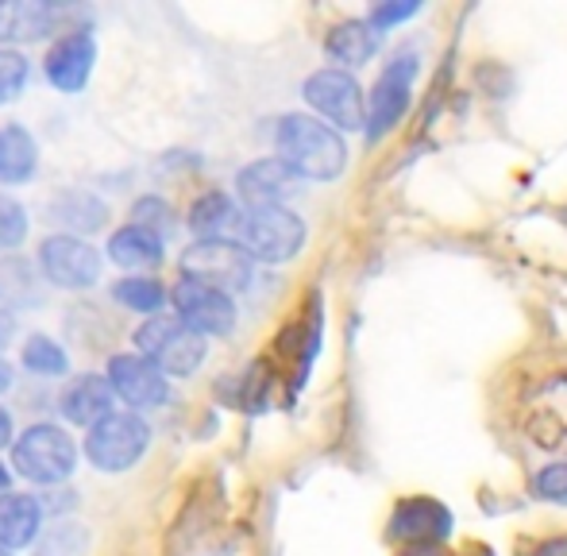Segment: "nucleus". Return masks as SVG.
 <instances>
[{
	"label": "nucleus",
	"instance_id": "f257e3e1",
	"mask_svg": "<svg viewBox=\"0 0 567 556\" xmlns=\"http://www.w3.org/2000/svg\"><path fill=\"white\" fill-rule=\"evenodd\" d=\"M275 147H278L275 158H282L290 166L293 178L332 182L348 166V147H343L340 132L306 113H290L278 121Z\"/></svg>",
	"mask_w": 567,
	"mask_h": 556
},
{
	"label": "nucleus",
	"instance_id": "f03ea898",
	"mask_svg": "<svg viewBox=\"0 0 567 556\" xmlns=\"http://www.w3.org/2000/svg\"><path fill=\"white\" fill-rule=\"evenodd\" d=\"M12 464L23 480L39 483V487H54V483L70 480L78 467V444L66 429L39 421V425L23 429L12 444Z\"/></svg>",
	"mask_w": 567,
	"mask_h": 556
},
{
	"label": "nucleus",
	"instance_id": "7ed1b4c3",
	"mask_svg": "<svg viewBox=\"0 0 567 556\" xmlns=\"http://www.w3.org/2000/svg\"><path fill=\"white\" fill-rule=\"evenodd\" d=\"M135 344H140V356L151 360L166 379H182V375H194L197 368L205 363L209 356V340L197 337L194 329L178 321V317H147V321L135 329Z\"/></svg>",
	"mask_w": 567,
	"mask_h": 556
},
{
	"label": "nucleus",
	"instance_id": "20e7f679",
	"mask_svg": "<svg viewBox=\"0 0 567 556\" xmlns=\"http://www.w3.org/2000/svg\"><path fill=\"white\" fill-rule=\"evenodd\" d=\"M239 248L247 259L259 264H286L306 244V220L290 213L286 205H267V209H247L236 220Z\"/></svg>",
	"mask_w": 567,
	"mask_h": 556
},
{
	"label": "nucleus",
	"instance_id": "39448f33",
	"mask_svg": "<svg viewBox=\"0 0 567 556\" xmlns=\"http://www.w3.org/2000/svg\"><path fill=\"white\" fill-rule=\"evenodd\" d=\"M151 444V425L132 410H113L109 418H101L97 425H90L85 436V456L97 472H127L143 460Z\"/></svg>",
	"mask_w": 567,
	"mask_h": 556
},
{
	"label": "nucleus",
	"instance_id": "423d86ee",
	"mask_svg": "<svg viewBox=\"0 0 567 556\" xmlns=\"http://www.w3.org/2000/svg\"><path fill=\"white\" fill-rule=\"evenodd\" d=\"M182 278H194L213 290H247L251 286V259L231 240H197L182 251Z\"/></svg>",
	"mask_w": 567,
	"mask_h": 556
},
{
	"label": "nucleus",
	"instance_id": "0eeeda50",
	"mask_svg": "<svg viewBox=\"0 0 567 556\" xmlns=\"http://www.w3.org/2000/svg\"><path fill=\"white\" fill-rule=\"evenodd\" d=\"M174 317H178L186 329H194L197 337H228L236 329V301L225 290H213L194 278H182L171 290Z\"/></svg>",
	"mask_w": 567,
	"mask_h": 556
},
{
	"label": "nucleus",
	"instance_id": "6e6552de",
	"mask_svg": "<svg viewBox=\"0 0 567 556\" xmlns=\"http://www.w3.org/2000/svg\"><path fill=\"white\" fill-rule=\"evenodd\" d=\"M301 93H306V101L324 121H332L343 132H359L367 124L363 90H359L355 78L343 74V70H317V74L306 78Z\"/></svg>",
	"mask_w": 567,
	"mask_h": 556
},
{
	"label": "nucleus",
	"instance_id": "1a4fd4ad",
	"mask_svg": "<svg viewBox=\"0 0 567 556\" xmlns=\"http://www.w3.org/2000/svg\"><path fill=\"white\" fill-rule=\"evenodd\" d=\"M39 267L62 290H90L101 278V251L82 236L54 233L39 248Z\"/></svg>",
	"mask_w": 567,
	"mask_h": 556
},
{
	"label": "nucleus",
	"instance_id": "9d476101",
	"mask_svg": "<svg viewBox=\"0 0 567 556\" xmlns=\"http://www.w3.org/2000/svg\"><path fill=\"white\" fill-rule=\"evenodd\" d=\"M413 78H417V54H398L386 70H382L379 85L371 93V105H367V136L379 140L386 136L390 128H398L413 101Z\"/></svg>",
	"mask_w": 567,
	"mask_h": 556
},
{
	"label": "nucleus",
	"instance_id": "9b49d317",
	"mask_svg": "<svg viewBox=\"0 0 567 556\" xmlns=\"http://www.w3.org/2000/svg\"><path fill=\"white\" fill-rule=\"evenodd\" d=\"M105 383H109V391H113V399L132 406V414L135 410L163 406V402L171 399V383H166V375L151 360H143L140 352L113 356V360H109Z\"/></svg>",
	"mask_w": 567,
	"mask_h": 556
},
{
	"label": "nucleus",
	"instance_id": "f8f14e48",
	"mask_svg": "<svg viewBox=\"0 0 567 556\" xmlns=\"http://www.w3.org/2000/svg\"><path fill=\"white\" fill-rule=\"evenodd\" d=\"M93 62H97V39H93L90 28H78L51 47V54L43 62L47 82L59 93H82L93 74Z\"/></svg>",
	"mask_w": 567,
	"mask_h": 556
},
{
	"label": "nucleus",
	"instance_id": "ddd939ff",
	"mask_svg": "<svg viewBox=\"0 0 567 556\" xmlns=\"http://www.w3.org/2000/svg\"><path fill=\"white\" fill-rule=\"evenodd\" d=\"M390 534L410 545H441L452 534V511L436 498H402L390 514Z\"/></svg>",
	"mask_w": 567,
	"mask_h": 556
},
{
	"label": "nucleus",
	"instance_id": "4468645a",
	"mask_svg": "<svg viewBox=\"0 0 567 556\" xmlns=\"http://www.w3.org/2000/svg\"><path fill=\"white\" fill-rule=\"evenodd\" d=\"M293 171L282 158H259V163L244 166L236 178V194L244 197L247 209H267V205H282V197L293 189Z\"/></svg>",
	"mask_w": 567,
	"mask_h": 556
},
{
	"label": "nucleus",
	"instance_id": "2eb2a0df",
	"mask_svg": "<svg viewBox=\"0 0 567 556\" xmlns=\"http://www.w3.org/2000/svg\"><path fill=\"white\" fill-rule=\"evenodd\" d=\"M59 20V8L47 0H0V51L12 43L43 39Z\"/></svg>",
	"mask_w": 567,
	"mask_h": 556
},
{
	"label": "nucleus",
	"instance_id": "dca6fc26",
	"mask_svg": "<svg viewBox=\"0 0 567 556\" xmlns=\"http://www.w3.org/2000/svg\"><path fill=\"white\" fill-rule=\"evenodd\" d=\"M113 391L101 375H78L74 383L62 391L59 406L62 418L74 421V425H97L101 418L113 414Z\"/></svg>",
	"mask_w": 567,
	"mask_h": 556
},
{
	"label": "nucleus",
	"instance_id": "f3484780",
	"mask_svg": "<svg viewBox=\"0 0 567 556\" xmlns=\"http://www.w3.org/2000/svg\"><path fill=\"white\" fill-rule=\"evenodd\" d=\"M39 171V147L23 124L0 128V186H23Z\"/></svg>",
	"mask_w": 567,
	"mask_h": 556
},
{
	"label": "nucleus",
	"instance_id": "a211bd4d",
	"mask_svg": "<svg viewBox=\"0 0 567 556\" xmlns=\"http://www.w3.org/2000/svg\"><path fill=\"white\" fill-rule=\"evenodd\" d=\"M43 506L31 495H0V549H23L39 537Z\"/></svg>",
	"mask_w": 567,
	"mask_h": 556
},
{
	"label": "nucleus",
	"instance_id": "6ab92c4d",
	"mask_svg": "<svg viewBox=\"0 0 567 556\" xmlns=\"http://www.w3.org/2000/svg\"><path fill=\"white\" fill-rule=\"evenodd\" d=\"M109 259L124 271H135V267H155L163 264V236L147 233L140 225H124L113 233L109 240Z\"/></svg>",
	"mask_w": 567,
	"mask_h": 556
},
{
	"label": "nucleus",
	"instance_id": "aec40b11",
	"mask_svg": "<svg viewBox=\"0 0 567 556\" xmlns=\"http://www.w3.org/2000/svg\"><path fill=\"white\" fill-rule=\"evenodd\" d=\"M324 51L343 66H363L374 51H379V31L367 20H343L324 35Z\"/></svg>",
	"mask_w": 567,
	"mask_h": 556
},
{
	"label": "nucleus",
	"instance_id": "412c9836",
	"mask_svg": "<svg viewBox=\"0 0 567 556\" xmlns=\"http://www.w3.org/2000/svg\"><path fill=\"white\" fill-rule=\"evenodd\" d=\"M189 228L202 240H225L228 228H236V205H231V197L220 194V189L202 194L194 202V209H189Z\"/></svg>",
	"mask_w": 567,
	"mask_h": 556
},
{
	"label": "nucleus",
	"instance_id": "4be33fe9",
	"mask_svg": "<svg viewBox=\"0 0 567 556\" xmlns=\"http://www.w3.org/2000/svg\"><path fill=\"white\" fill-rule=\"evenodd\" d=\"M51 217L62 220L66 228H78V233H90V228H101L109 217L105 202H97L93 194H62L51 202Z\"/></svg>",
	"mask_w": 567,
	"mask_h": 556
},
{
	"label": "nucleus",
	"instance_id": "5701e85b",
	"mask_svg": "<svg viewBox=\"0 0 567 556\" xmlns=\"http://www.w3.org/2000/svg\"><path fill=\"white\" fill-rule=\"evenodd\" d=\"M113 298L140 317H158L163 313L166 290H163V282H155V278L135 275V278H120V282L113 286Z\"/></svg>",
	"mask_w": 567,
	"mask_h": 556
},
{
	"label": "nucleus",
	"instance_id": "b1692460",
	"mask_svg": "<svg viewBox=\"0 0 567 556\" xmlns=\"http://www.w3.org/2000/svg\"><path fill=\"white\" fill-rule=\"evenodd\" d=\"M23 368L31 371V375H66L70 371V356L66 348L59 344V340L51 337H31L28 344H23Z\"/></svg>",
	"mask_w": 567,
	"mask_h": 556
},
{
	"label": "nucleus",
	"instance_id": "393cba45",
	"mask_svg": "<svg viewBox=\"0 0 567 556\" xmlns=\"http://www.w3.org/2000/svg\"><path fill=\"white\" fill-rule=\"evenodd\" d=\"M85 549H90V534L78 522H59L39 542V556H85Z\"/></svg>",
	"mask_w": 567,
	"mask_h": 556
},
{
	"label": "nucleus",
	"instance_id": "a878e982",
	"mask_svg": "<svg viewBox=\"0 0 567 556\" xmlns=\"http://www.w3.org/2000/svg\"><path fill=\"white\" fill-rule=\"evenodd\" d=\"M28 85V59L20 51H0V105L16 101Z\"/></svg>",
	"mask_w": 567,
	"mask_h": 556
},
{
	"label": "nucleus",
	"instance_id": "bb28decb",
	"mask_svg": "<svg viewBox=\"0 0 567 556\" xmlns=\"http://www.w3.org/2000/svg\"><path fill=\"white\" fill-rule=\"evenodd\" d=\"M28 236V213L12 197H0V248H20Z\"/></svg>",
	"mask_w": 567,
	"mask_h": 556
},
{
	"label": "nucleus",
	"instance_id": "cd10ccee",
	"mask_svg": "<svg viewBox=\"0 0 567 556\" xmlns=\"http://www.w3.org/2000/svg\"><path fill=\"white\" fill-rule=\"evenodd\" d=\"M533 495L545 498V503H567V464L564 460L545 464L537 475H533Z\"/></svg>",
	"mask_w": 567,
	"mask_h": 556
},
{
	"label": "nucleus",
	"instance_id": "c85d7f7f",
	"mask_svg": "<svg viewBox=\"0 0 567 556\" xmlns=\"http://www.w3.org/2000/svg\"><path fill=\"white\" fill-rule=\"evenodd\" d=\"M171 217H174L171 205L158 202V197H140L132 209V225L147 228V233H155V236H158V228H171Z\"/></svg>",
	"mask_w": 567,
	"mask_h": 556
},
{
	"label": "nucleus",
	"instance_id": "c756f323",
	"mask_svg": "<svg viewBox=\"0 0 567 556\" xmlns=\"http://www.w3.org/2000/svg\"><path fill=\"white\" fill-rule=\"evenodd\" d=\"M410 16H417V4H379L371 12V28L379 31V28H386V23H398V20H410Z\"/></svg>",
	"mask_w": 567,
	"mask_h": 556
},
{
	"label": "nucleus",
	"instance_id": "7c9ffc66",
	"mask_svg": "<svg viewBox=\"0 0 567 556\" xmlns=\"http://www.w3.org/2000/svg\"><path fill=\"white\" fill-rule=\"evenodd\" d=\"M4 444H12V414L0 406V449H4Z\"/></svg>",
	"mask_w": 567,
	"mask_h": 556
},
{
	"label": "nucleus",
	"instance_id": "2f4dec72",
	"mask_svg": "<svg viewBox=\"0 0 567 556\" xmlns=\"http://www.w3.org/2000/svg\"><path fill=\"white\" fill-rule=\"evenodd\" d=\"M402 556H449V553H444L441 545H410Z\"/></svg>",
	"mask_w": 567,
	"mask_h": 556
},
{
	"label": "nucleus",
	"instance_id": "473e14b6",
	"mask_svg": "<svg viewBox=\"0 0 567 556\" xmlns=\"http://www.w3.org/2000/svg\"><path fill=\"white\" fill-rule=\"evenodd\" d=\"M540 556H567V537H556V542H548Z\"/></svg>",
	"mask_w": 567,
	"mask_h": 556
},
{
	"label": "nucleus",
	"instance_id": "72a5a7b5",
	"mask_svg": "<svg viewBox=\"0 0 567 556\" xmlns=\"http://www.w3.org/2000/svg\"><path fill=\"white\" fill-rule=\"evenodd\" d=\"M12 329H16V321L8 313H0V348L8 344V337H12Z\"/></svg>",
	"mask_w": 567,
	"mask_h": 556
},
{
	"label": "nucleus",
	"instance_id": "f704fd0d",
	"mask_svg": "<svg viewBox=\"0 0 567 556\" xmlns=\"http://www.w3.org/2000/svg\"><path fill=\"white\" fill-rule=\"evenodd\" d=\"M8 387H12V368H8V363L0 360V394H4Z\"/></svg>",
	"mask_w": 567,
	"mask_h": 556
},
{
	"label": "nucleus",
	"instance_id": "c9c22d12",
	"mask_svg": "<svg viewBox=\"0 0 567 556\" xmlns=\"http://www.w3.org/2000/svg\"><path fill=\"white\" fill-rule=\"evenodd\" d=\"M0 491H8V472H4V464H0Z\"/></svg>",
	"mask_w": 567,
	"mask_h": 556
},
{
	"label": "nucleus",
	"instance_id": "e433bc0d",
	"mask_svg": "<svg viewBox=\"0 0 567 556\" xmlns=\"http://www.w3.org/2000/svg\"><path fill=\"white\" fill-rule=\"evenodd\" d=\"M0 556H12V553H8V549H0Z\"/></svg>",
	"mask_w": 567,
	"mask_h": 556
}]
</instances>
